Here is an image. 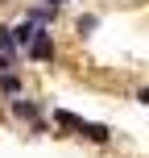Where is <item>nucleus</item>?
Here are the masks:
<instances>
[{"label":"nucleus","mask_w":149,"mask_h":158,"mask_svg":"<svg viewBox=\"0 0 149 158\" xmlns=\"http://www.w3.org/2000/svg\"><path fill=\"white\" fill-rule=\"evenodd\" d=\"M33 29H37V25H17V29H8V33H13V42H17V46H29Z\"/></svg>","instance_id":"4"},{"label":"nucleus","mask_w":149,"mask_h":158,"mask_svg":"<svg viewBox=\"0 0 149 158\" xmlns=\"http://www.w3.org/2000/svg\"><path fill=\"white\" fill-rule=\"evenodd\" d=\"M54 121L66 125V129H79V117H71V112H54Z\"/></svg>","instance_id":"7"},{"label":"nucleus","mask_w":149,"mask_h":158,"mask_svg":"<svg viewBox=\"0 0 149 158\" xmlns=\"http://www.w3.org/2000/svg\"><path fill=\"white\" fill-rule=\"evenodd\" d=\"M13 112H17V117H25V121H33V117H37V104H29V100H13Z\"/></svg>","instance_id":"5"},{"label":"nucleus","mask_w":149,"mask_h":158,"mask_svg":"<svg viewBox=\"0 0 149 158\" xmlns=\"http://www.w3.org/2000/svg\"><path fill=\"white\" fill-rule=\"evenodd\" d=\"M4 67H8V54H0V71H4Z\"/></svg>","instance_id":"9"},{"label":"nucleus","mask_w":149,"mask_h":158,"mask_svg":"<svg viewBox=\"0 0 149 158\" xmlns=\"http://www.w3.org/2000/svg\"><path fill=\"white\" fill-rule=\"evenodd\" d=\"M79 133H87L91 142H108V129H104V125H91V121H79Z\"/></svg>","instance_id":"2"},{"label":"nucleus","mask_w":149,"mask_h":158,"mask_svg":"<svg viewBox=\"0 0 149 158\" xmlns=\"http://www.w3.org/2000/svg\"><path fill=\"white\" fill-rule=\"evenodd\" d=\"M0 50H4V54H13V50H17V42H13V33H8L4 25H0Z\"/></svg>","instance_id":"6"},{"label":"nucleus","mask_w":149,"mask_h":158,"mask_svg":"<svg viewBox=\"0 0 149 158\" xmlns=\"http://www.w3.org/2000/svg\"><path fill=\"white\" fill-rule=\"evenodd\" d=\"M0 92H4V96H17V92H21V79L8 75V71H0Z\"/></svg>","instance_id":"3"},{"label":"nucleus","mask_w":149,"mask_h":158,"mask_svg":"<svg viewBox=\"0 0 149 158\" xmlns=\"http://www.w3.org/2000/svg\"><path fill=\"white\" fill-rule=\"evenodd\" d=\"M50 17H54V4H50V8H37V13H33V25H46Z\"/></svg>","instance_id":"8"},{"label":"nucleus","mask_w":149,"mask_h":158,"mask_svg":"<svg viewBox=\"0 0 149 158\" xmlns=\"http://www.w3.org/2000/svg\"><path fill=\"white\" fill-rule=\"evenodd\" d=\"M29 58H37V63H46V58H54V42H50V33L41 29H33V38H29Z\"/></svg>","instance_id":"1"},{"label":"nucleus","mask_w":149,"mask_h":158,"mask_svg":"<svg viewBox=\"0 0 149 158\" xmlns=\"http://www.w3.org/2000/svg\"><path fill=\"white\" fill-rule=\"evenodd\" d=\"M50 4H66V0H50Z\"/></svg>","instance_id":"10"}]
</instances>
